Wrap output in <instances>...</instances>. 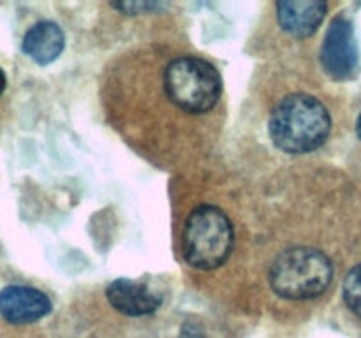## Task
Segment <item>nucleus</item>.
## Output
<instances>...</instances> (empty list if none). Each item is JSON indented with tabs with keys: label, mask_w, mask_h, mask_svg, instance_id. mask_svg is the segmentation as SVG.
Masks as SVG:
<instances>
[{
	"label": "nucleus",
	"mask_w": 361,
	"mask_h": 338,
	"mask_svg": "<svg viewBox=\"0 0 361 338\" xmlns=\"http://www.w3.org/2000/svg\"><path fill=\"white\" fill-rule=\"evenodd\" d=\"M66 37L60 27L53 21H39L23 37V53L30 56L39 65H48L55 62L63 51Z\"/></svg>",
	"instance_id": "1a4fd4ad"
},
{
	"label": "nucleus",
	"mask_w": 361,
	"mask_h": 338,
	"mask_svg": "<svg viewBox=\"0 0 361 338\" xmlns=\"http://www.w3.org/2000/svg\"><path fill=\"white\" fill-rule=\"evenodd\" d=\"M106 298L113 308L129 317L150 315L162 303L161 296L152 291L148 285L127 278L111 282L106 289Z\"/></svg>",
	"instance_id": "0eeeda50"
},
{
	"label": "nucleus",
	"mask_w": 361,
	"mask_h": 338,
	"mask_svg": "<svg viewBox=\"0 0 361 338\" xmlns=\"http://www.w3.org/2000/svg\"><path fill=\"white\" fill-rule=\"evenodd\" d=\"M115 9L122 11V13L127 14H141V13H154V11L162 9L166 7L164 4L159 2H118V4H111Z\"/></svg>",
	"instance_id": "9b49d317"
},
{
	"label": "nucleus",
	"mask_w": 361,
	"mask_h": 338,
	"mask_svg": "<svg viewBox=\"0 0 361 338\" xmlns=\"http://www.w3.org/2000/svg\"><path fill=\"white\" fill-rule=\"evenodd\" d=\"M356 132H358V136H360V139H361V115H360V118H358V123H356Z\"/></svg>",
	"instance_id": "ddd939ff"
},
{
	"label": "nucleus",
	"mask_w": 361,
	"mask_h": 338,
	"mask_svg": "<svg viewBox=\"0 0 361 338\" xmlns=\"http://www.w3.org/2000/svg\"><path fill=\"white\" fill-rule=\"evenodd\" d=\"M235 243L231 220L219 208L200 206L183 229V257L197 270H215L228 261Z\"/></svg>",
	"instance_id": "f03ea898"
},
{
	"label": "nucleus",
	"mask_w": 361,
	"mask_h": 338,
	"mask_svg": "<svg viewBox=\"0 0 361 338\" xmlns=\"http://www.w3.org/2000/svg\"><path fill=\"white\" fill-rule=\"evenodd\" d=\"M51 312L44 292L28 285H7L0 291V315L9 324H32Z\"/></svg>",
	"instance_id": "423d86ee"
},
{
	"label": "nucleus",
	"mask_w": 361,
	"mask_h": 338,
	"mask_svg": "<svg viewBox=\"0 0 361 338\" xmlns=\"http://www.w3.org/2000/svg\"><path fill=\"white\" fill-rule=\"evenodd\" d=\"M334 277L330 259L314 249L286 250L270 270L271 289L286 299H310L323 294Z\"/></svg>",
	"instance_id": "20e7f679"
},
{
	"label": "nucleus",
	"mask_w": 361,
	"mask_h": 338,
	"mask_svg": "<svg viewBox=\"0 0 361 338\" xmlns=\"http://www.w3.org/2000/svg\"><path fill=\"white\" fill-rule=\"evenodd\" d=\"M164 90L176 108L187 113H207L221 99L222 80L207 60L178 56L166 67Z\"/></svg>",
	"instance_id": "7ed1b4c3"
},
{
	"label": "nucleus",
	"mask_w": 361,
	"mask_h": 338,
	"mask_svg": "<svg viewBox=\"0 0 361 338\" xmlns=\"http://www.w3.org/2000/svg\"><path fill=\"white\" fill-rule=\"evenodd\" d=\"M345 305L361 319V264L353 268L344 280Z\"/></svg>",
	"instance_id": "9d476101"
},
{
	"label": "nucleus",
	"mask_w": 361,
	"mask_h": 338,
	"mask_svg": "<svg viewBox=\"0 0 361 338\" xmlns=\"http://www.w3.org/2000/svg\"><path fill=\"white\" fill-rule=\"evenodd\" d=\"M324 70L335 80H349L358 69V46L353 25L345 18L331 21L321 48Z\"/></svg>",
	"instance_id": "39448f33"
},
{
	"label": "nucleus",
	"mask_w": 361,
	"mask_h": 338,
	"mask_svg": "<svg viewBox=\"0 0 361 338\" xmlns=\"http://www.w3.org/2000/svg\"><path fill=\"white\" fill-rule=\"evenodd\" d=\"M277 20L282 30L293 37H309L323 23L328 6L324 2L307 0H286L277 2Z\"/></svg>",
	"instance_id": "6e6552de"
},
{
	"label": "nucleus",
	"mask_w": 361,
	"mask_h": 338,
	"mask_svg": "<svg viewBox=\"0 0 361 338\" xmlns=\"http://www.w3.org/2000/svg\"><path fill=\"white\" fill-rule=\"evenodd\" d=\"M6 84H7V77L6 74H4V70L0 69V95H2L4 90H6Z\"/></svg>",
	"instance_id": "f8f14e48"
},
{
	"label": "nucleus",
	"mask_w": 361,
	"mask_h": 338,
	"mask_svg": "<svg viewBox=\"0 0 361 338\" xmlns=\"http://www.w3.org/2000/svg\"><path fill=\"white\" fill-rule=\"evenodd\" d=\"M331 129V118L321 101L298 94L286 97L270 116V136L288 154L317 150Z\"/></svg>",
	"instance_id": "f257e3e1"
}]
</instances>
